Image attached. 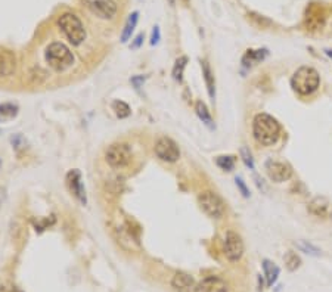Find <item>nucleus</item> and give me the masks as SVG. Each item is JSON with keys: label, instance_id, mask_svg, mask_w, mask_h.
I'll list each match as a JSON object with an SVG mask.
<instances>
[{"label": "nucleus", "instance_id": "cd10ccee", "mask_svg": "<svg viewBox=\"0 0 332 292\" xmlns=\"http://www.w3.org/2000/svg\"><path fill=\"white\" fill-rule=\"evenodd\" d=\"M298 248L305 252V254H310V255H320V251L319 248H316L315 245L309 244V242H300L298 244Z\"/></svg>", "mask_w": 332, "mask_h": 292}, {"label": "nucleus", "instance_id": "4be33fe9", "mask_svg": "<svg viewBox=\"0 0 332 292\" xmlns=\"http://www.w3.org/2000/svg\"><path fill=\"white\" fill-rule=\"evenodd\" d=\"M138 21H139V12H132V14L129 15V18H127V21H125L124 30H123V33H121V42L123 43L129 42V39L132 37L135 28H136V25H138Z\"/></svg>", "mask_w": 332, "mask_h": 292}, {"label": "nucleus", "instance_id": "7c9ffc66", "mask_svg": "<svg viewBox=\"0 0 332 292\" xmlns=\"http://www.w3.org/2000/svg\"><path fill=\"white\" fill-rule=\"evenodd\" d=\"M160 37H161V33H160V27L158 25H155L152 30V36H151V44L155 46L157 43L160 42Z\"/></svg>", "mask_w": 332, "mask_h": 292}, {"label": "nucleus", "instance_id": "393cba45", "mask_svg": "<svg viewBox=\"0 0 332 292\" xmlns=\"http://www.w3.org/2000/svg\"><path fill=\"white\" fill-rule=\"evenodd\" d=\"M112 111L115 112V115L118 118H127L132 114L130 107L125 102H123V100H114L112 102Z\"/></svg>", "mask_w": 332, "mask_h": 292}, {"label": "nucleus", "instance_id": "5701e85b", "mask_svg": "<svg viewBox=\"0 0 332 292\" xmlns=\"http://www.w3.org/2000/svg\"><path fill=\"white\" fill-rule=\"evenodd\" d=\"M186 64H188V58L186 56H180L176 59L174 62V67H173V78L176 82H182L183 80V71L186 68Z\"/></svg>", "mask_w": 332, "mask_h": 292}, {"label": "nucleus", "instance_id": "f3484780", "mask_svg": "<svg viewBox=\"0 0 332 292\" xmlns=\"http://www.w3.org/2000/svg\"><path fill=\"white\" fill-rule=\"evenodd\" d=\"M201 67H202V77H204V80H206L208 95L214 100V99H216V80H214L213 70H211V67H210V64H208L207 61H202V62H201Z\"/></svg>", "mask_w": 332, "mask_h": 292}, {"label": "nucleus", "instance_id": "a878e982", "mask_svg": "<svg viewBox=\"0 0 332 292\" xmlns=\"http://www.w3.org/2000/svg\"><path fill=\"white\" fill-rule=\"evenodd\" d=\"M284 260H285V266H287V269H288L290 272H295V270L301 266V258H300L295 252H292V251H288V252L285 254Z\"/></svg>", "mask_w": 332, "mask_h": 292}, {"label": "nucleus", "instance_id": "1a4fd4ad", "mask_svg": "<svg viewBox=\"0 0 332 292\" xmlns=\"http://www.w3.org/2000/svg\"><path fill=\"white\" fill-rule=\"evenodd\" d=\"M155 155L166 163H176L180 158L179 146L173 139L163 136L155 142Z\"/></svg>", "mask_w": 332, "mask_h": 292}, {"label": "nucleus", "instance_id": "423d86ee", "mask_svg": "<svg viewBox=\"0 0 332 292\" xmlns=\"http://www.w3.org/2000/svg\"><path fill=\"white\" fill-rule=\"evenodd\" d=\"M105 160L112 168H123L132 161V149L125 143H114L107 149Z\"/></svg>", "mask_w": 332, "mask_h": 292}, {"label": "nucleus", "instance_id": "b1692460", "mask_svg": "<svg viewBox=\"0 0 332 292\" xmlns=\"http://www.w3.org/2000/svg\"><path fill=\"white\" fill-rule=\"evenodd\" d=\"M235 163L236 158L234 155H221V156H217L216 160V164L224 171H232L235 167Z\"/></svg>", "mask_w": 332, "mask_h": 292}, {"label": "nucleus", "instance_id": "c85d7f7f", "mask_svg": "<svg viewBox=\"0 0 332 292\" xmlns=\"http://www.w3.org/2000/svg\"><path fill=\"white\" fill-rule=\"evenodd\" d=\"M248 16H251V19H257V22H259V27L264 28V27H269V25H272V21H269L267 18H264L262 15H256V14H249Z\"/></svg>", "mask_w": 332, "mask_h": 292}, {"label": "nucleus", "instance_id": "39448f33", "mask_svg": "<svg viewBox=\"0 0 332 292\" xmlns=\"http://www.w3.org/2000/svg\"><path fill=\"white\" fill-rule=\"evenodd\" d=\"M198 204L204 214L211 219H221L226 213V205L220 196L211 191H204L198 195Z\"/></svg>", "mask_w": 332, "mask_h": 292}, {"label": "nucleus", "instance_id": "aec40b11", "mask_svg": "<svg viewBox=\"0 0 332 292\" xmlns=\"http://www.w3.org/2000/svg\"><path fill=\"white\" fill-rule=\"evenodd\" d=\"M18 112H19L18 105L11 103V102L2 103L0 105V123H9V121H12L14 118H16Z\"/></svg>", "mask_w": 332, "mask_h": 292}, {"label": "nucleus", "instance_id": "7ed1b4c3", "mask_svg": "<svg viewBox=\"0 0 332 292\" xmlns=\"http://www.w3.org/2000/svg\"><path fill=\"white\" fill-rule=\"evenodd\" d=\"M58 27L67 36V39L72 46H79L86 39V30L83 22L79 19V16L74 14H62L58 18Z\"/></svg>", "mask_w": 332, "mask_h": 292}, {"label": "nucleus", "instance_id": "6ab92c4d", "mask_svg": "<svg viewBox=\"0 0 332 292\" xmlns=\"http://www.w3.org/2000/svg\"><path fill=\"white\" fill-rule=\"evenodd\" d=\"M262 266H263L266 283H267V286H272L277 280V278H279L280 270H279V267H277L273 261H270V260H263V264Z\"/></svg>", "mask_w": 332, "mask_h": 292}, {"label": "nucleus", "instance_id": "9d476101", "mask_svg": "<svg viewBox=\"0 0 332 292\" xmlns=\"http://www.w3.org/2000/svg\"><path fill=\"white\" fill-rule=\"evenodd\" d=\"M326 9L322 3H310L305 9L304 25L309 31H316L325 25Z\"/></svg>", "mask_w": 332, "mask_h": 292}, {"label": "nucleus", "instance_id": "f257e3e1", "mask_svg": "<svg viewBox=\"0 0 332 292\" xmlns=\"http://www.w3.org/2000/svg\"><path fill=\"white\" fill-rule=\"evenodd\" d=\"M252 135L260 145L272 146L280 136V124L269 114H257L252 121Z\"/></svg>", "mask_w": 332, "mask_h": 292}, {"label": "nucleus", "instance_id": "f03ea898", "mask_svg": "<svg viewBox=\"0 0 332 292\" xmlns=\"http://www.w3.org/2000/svg\"><path fill=\"white\" fill-rule=\"evenodd\" d=\"M291 86L292 89L301 95V96H309L315 93L320 86V75L315 68L312 67H300L291 77Z\"/></svg>", "mask_w": 332, "mask_h": 292}, {"label": "nucleus", "instance_id": "473e14b6", "mask_svg": "<svg viewBox=\"0 0 332 292\" xmlns=\"http://www.w3.org/2000/svg\"><path fill=\"white\" fill-rule=\"evenodd\" d=\"M0 292H21L16 288H0Z\"/></svg>", "mask_w": 332, "mask_h": 292}, {"label": "nucleus", "instance_id": "f704fd0d", "mask_svg": "<svg viewBox=\"0 0 332 292\" xmlns=\"http://www.w3.org/2000/svg\"><path fill=\"white\" fill-rule=\"evenodd\" d=\"M168 2H170V3H171V5H173V3H174V0H168Z\"/></svg>", "mask_w": 332, "mask_h": 292}, {"label": "nucleus", "instance_id": "72a5a7b5", "mask_svg": "<svg viewBox=\"0 0 332 292\" xmlns=\"http://www.w3.org/2000/svg\"><path fill=\"white\" fill-rule=\"evenodd\" d=\"M325 54H326V56H329V58L332 59V49H326V50H325Z\"/></svg>", "mask_w": 332, "mask_h": 292}, {"label": "nucleus", "instance_id": "ddd939ff", "mask_svg": "<svg viewBox=\"0 0 332 292\" xmlns=\"http://www.w3.org/2000/svg\"><path fill=\"white\" fill-rule=\"evenodd\" d=\"M196 292H229V285L220 276H207L196 285Z\"/></svg>", "mask_w": 332, "mask_h": 292}, {"label": "nucleus", "instance_id": "f8f14e48", "mask_svg": "<svg viewBox=\"0 0 332 292\" xmlns=\"http://www.w3.org/2000/svg\"><path fill=\"white\" fill-rule=\"evenodd\" d=\"M65 183H67V188L71 194L74 195L83 205H86L87 202V196H86V189H84L83 181H82V174L79 170H71L67 173V177H65Z\"/></svg>", "mask_w": 332, "mask_h": 292}, {"label": "nucleus", "instance_id": "4468645a", "mask_svg": "<svg viewBox=\"0 0 332 292\" xmlns=\"http://www.w3.org/2000/svg\"><path fill=\"white\" fill-rule=\"evenodd\" d=\"M171 286L176 292H196V283L195 279L185 273V272H177L173 279H171Z\"/></svg>", "mask_w": 332, "mask_h": 292}, {"label": "nucleus", "instance_id": "2f4dec72", "mask_svg": "<svg viewBox=\"0 0 332 292\" xmlns=\"http://www.w3.org/2000/svg\"><path fill=\"white\" fill-rule=\"evenodd\" d=\"M142 43H143V34H139L138 37L135 39V42L132 43V46H130V47H132V49H138V47H140V44H142Z\"/></svg>", "mask_w": 332, "mask_h": 292}, {"label": "nucleus", "instance_id": "dca6fc26", "mask_svg": "<svg viewBox=\"0 0 332 292\" xmlns=\"http://www.w3.org/2000/svg\"><path fill=\"white\" fill-rule=\"evenodd\" d=\"M267 55H269V50H267V49H257V50L248 49V50L245 52L244 58H242V64H244V67L249 68V67H252V65L262 62Z\"/></svg>", "mask_w": 332, "mask_h": 292}, {"label": "nucleus", "instance_id": "20e7f679", "mask_svg": "<svg viewBox=\"0 0 332 292\" xmlns=\"http://www.w3.org/2000/svg\"><path fill=\"white\" fill-rule=\"evenodd\" d=\"M46 62L55 71H64L69 68L74 62V56L68 47L61 42L50 43L46 49Z\"/></svg>", "mask_w": 332, "mask_h": 292}, {"label": "nucleus", "instance_id": "2eb2a0df", "mask_svg": "<svg viewBox=\"0 0 332 292\" xmlns=\"http://www.w3.org/2000/svg\"><path fill=\"white\" fill-rule=\"evenodd\" d=\"M309 211L316 216V217H322V219H326L329 216V211H331V202L323 198V196H318L315 198L310 205H309Z\"/></svg>", "mask_w": 332, "mask_h": 292}, {"label": "nucleus", "instance_id": "412c9836", "mask_svg": "<svg viewBox=\"0 0 332 292\" xmlns=\"http://www.w3.org/2000/svg\"><path fill=\"white\" fill-rule=\"evenodd\" d=\"M195 111H196V115L199 117V120L204 123V124L207 125L208 128H214V121H213V117H211V114L208 111L207 105L202 102V100H198L196 103H195Z\"/></svg>", "mask_w": 332, "mask_h": 292}, {"label": "nucleus", "instance_id": "bb28decb", "mask_svg": "<svg viewBox=\"0 0 332 292\" xmlns=\"http://www.w3.org/2000/svg\"><path fill=\"white\" fill-rule=\"evenodd\" d=\"M239 155H241L242 163H244L249 170H254V158H252V153H251V151H249L247 146H242V148H241Z\"/></svg>", "mask_w": 332, "mask_h": 292}, {"label": "nucleus", "instance_id": "6e6552de", "mask_svg": "<svg viewBox=\"0 0 332 292\" xmlns=\"http://www.w3.org/2000/svg\"><path fill=\"white\" fill-rule=\"evenodd\" d=\"M264 168H266V173H267L269 179L275 181V183L290 180L291 176H292V167L285 161H279V160L270 158V160L266 161Z\"/></svg>", "mask_w": 332, "mask_h": 292}, {"label": "nucleus", "instance_id": "a211bd4d", "mask_svg": "<svg viewBox=\"0 0 332 292\" xmlns=\"http://www.w3.org/2000/svg\"><path fill=\"white\" fill-rule=\"evenodd\" d=\"M15 56L11 52H2L0 54V75L8 77L15 71Z\"/></svg>", "mask_w": 332, "mask_h": 292}, {"label": "nucleus", "instance_id": "0eeeda50", "mask_svg": "<svg viewBox=\"0 0 332 292\" xmlns=\"http://www.w3.org/2000/svg\"><path fill=\"white\" fill-rule=\"evenodd\" d=\"M223 251L224 255L229 261L236 263L242 258L244 251H245V245L242 237L239 236L234 230H229L224 236V244H223Z\"/></svg>", "mask_w": 332, "mask_h": 292}, {"label": "nucleus", "instance_id": "9b49d317", "mask_svg": "<svg viewBox=\"0 0 332 292\" xmlns=\"http://www.w3.org/2000/svg\"><path fill=\"white\" fill-rule=\"evenodd\" d=\"M86 6L100 19H112L117 14V3L114 0H84Z\"/></svg>", "mask_w": 332, "mask_h": 292}, {"label": "nucleus", "instance_id": "c756f323", "mask_svg": "<svg viewBox=\"0 0 332 292\" xmlns=\"http://www.w3.org/2000/svg\"><path fill=\"white\" fill-rule=\"evenodd\" d=\"M235 181H236V186H238V189H239V191H241V194H242V196H244V198H248L249 191H248V188H247V184L244 183V180H242L241 177H236Z\"/></svg>", "mask_w": 332, "mask_h": 292}]
</instances>
